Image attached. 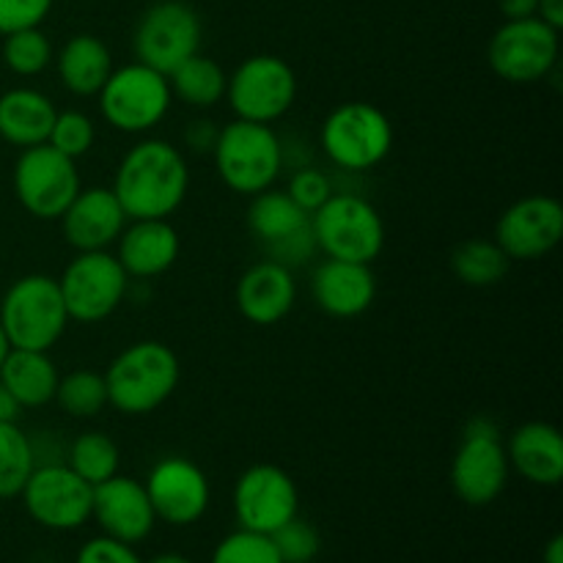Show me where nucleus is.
Returning <instances> with one entry per match:
<instances>
[{
    "instance_id": "obj_38",
    "label": "nucleus",
    "mask_w": 563,
    "mask_h": 563,
    "mask_svg": "<svg viewBox=\"0 0 563 563\" xmlns=\"http://www.w3.org/2000/svg\"><path fill=\"white\" fill-rule=\"evenodd\" d=\"M55 0H0V36L22 31V27H38L53 11Z\"/></svg>"
},
{
    "instance_id": "obj_40",
    "label": "nucleus",
    "mask_w": 563,
    "mask_h": 563,
    "mask_svg": "<svg viewBox=\"0 0 563 563\" xmlns=\"http://www.w3.org/2000/svg\"><path fill=\"white\" fill-rule=\"evenodd\" d=\"M220 126L209 119H192L185 126V146L192 154H212L214 143H218Z\"/></svg>"
},
{
    "instance_id": "obj_39",
    "label": "nucleus",
    "mask_w": 563,
    "mask_h": 563,
    "mask_svg": "<svg viewBox=\"0 0 563 563\" xmlns=\"http://www.w3.org/2000/svg\"><path fill=\"white\" fill-rule=\"evenodd\" d=\"M75 563H143V561L137 559L132 544H124L119 542V539H110L102 533V537L88 539V542L82 544Z\"/></svg>"
},
{
    "instance_id": "obj_19",
    "label": "nucleus",
    "mask_w": 563,
    "mask_h": 563,
    "mask_svg": "<svg viewBox=\"0 0 563 563\" xmlns=\"http://www.w3.org/2000/svg\"><path fill=\"white\" fill-rule=\"evenodd\" d=\"M91 520H97L104 537L124 544L143 542L157 526V515L143 482L121 473L93 487Z\"/></svg>"
},
{
    "instance_id": "obj_35",
    "label": "nucleus",
    "mask_w": 563,
    "mask_h": 563,
    "mask_svg": "<svg viewBox=\"0 0 563 563\" xmlns=\"http://www.w3.org/2000/svg\"><path fill=\"white\" fill-rule=\"evenodd\" d=\"M212 563H284L273 539L240 528L214 548Z\"/></svg>"
},
{
    "instance_id": "obj_30",
    "label": "nucleus",
    "mask_w": 563,
    "mask_h": 563,
    "mask_svg": "<svg viewBox=\"0 0 563 563\" xmlns=\"http://www.w3.org/2000/svg\"><path fill=\"white\" fill-rule=\"evenodd\" d=\"M66 465L91 487L108 482L119 473L121 451L115 440L104 432H82L66 445Z\"/></svg>"
},
{
    "instance_id": "obj_21",
    "label": "nucleus",
    "mask_w": 563,
    "mask_h": 563,
    "mask_svg": "<svg viewBox=\"0 0 563 563\" xmlns=\"http://www.w3.org/2000/svg\"><path fill=\"white\" fill-rule=\"evenodd\" d=\"M234 300L251 324H258V328L278 324L280 319L289 317L297 302L295 273L275 258L256 262L236 280Z\"/></svg>"
},
{
    "instance_id": "obj_28",
    "label": "nucleus",
    "mask_w": 563,
    "mask_h": 563,
    "mask_svg": "<svg viewBox=\"0 0 563 563\" xmlns=\"http://www.w3.org/2000/svg\"><path fill=\"white\" fill-rule=\"evenodd\" d=\"M225 82H229V75L223 71V66L201 53L190 55L185 64H179L168 75V86L174 99H179L187 108L196 110H209L223 102Z\"/></svg>"
},
{
    "instance_id": "obj_36",
    "label": "nucleus",
    "mask_w": 563,
    "mask_h": 563,
    "mask_svg": "<svg viewBox=\"0 0 563 563\" xmlns=\"http://www.w3.org/2000/svg\"><path fill=\"white\" fill-rule=\"evenodd\" d=\"M269 539H273L275 550H278L284 563H311L319 555V550H322L319 531L311 522L300 520V515L284 522L275 533H269Z\"/></svg>"
},
{
    "instance_id": "obj_17",
    "label": "nucleus",
    "mask_w": 563,
    "mask_h": 563,
    "mask_svg": "<svg viewBox=\"0 0 563 563\" xmlns=\"http://www.w3.org/2000/svg\"><path fill=\"white\" fill-rule=\"evenodd\" d=\"M561 236L563 207L559 198L526 196L500 214L493 240L511 262H537L559 247Z\"/></svg>"
},
{
    "instance_id": "obj_33",
    "label": "nucleus",
    "mask_w": 563,
    "mask_h": 563,
    "mask_svg": "<svg viewBox=\"0 0 563 563\" xmlns=\"http://www.w3.org/2000/svg\"><path fill=\"white\" fill-rule=\"evenodd\" d=\"M55 60L53 42L38 27H22V31L3 36V64L16 77H36Z\"/></svg>"
},
{
    "instance_id": "obj_14",
    "label": "nucleus",
    "mask_w": 563,
    "mask_h": 563,
    "mask_svg": "<svg viewBox=\"0 0 563 563\" xmlns=\"http://www.w3.org/2000/svg\"><path fill=\"white\" fill-rule=\"evenodd\" d=\"M20 498L27 517L49 531H75L91 520L93 487L66 462L33 467Z\"/></svg>"
},
{
    "instance_id": "obj_26",
    "label": "nucleus",
    "mask_w": 563,
    "mask_h": 563,
    "mask_svg": "<svg viewBox=\"0 0 563 563\" xmlns=\"http://www.w3.org/2000/svg\"><path fill=\"white\" fill-rule=\"evenodd\" d=\"M58 77L64 88L75 97H97L113 71V55L102 38L91 33H77L66 38L58 49Z\"/></svg>"
},
{
    "instance_id": "obj_8",
    "label": "nucleus",
    "mask_w": 563,
    "mask_h": 563,
    "mask_svg": "<svg viewBox=\"0 0 563 563\" xmlns=\"http://www.w3.org/2000/svg\"><path fill=\"white\" fill-rule=\"evenodd\" d=\"M509 456L489 418H471L451 460V487L467 506H489L509 484Z\"/></svg>"
},
{
    "instance_id": "obj_13",
    "label": "nucleus",
    "mask_w": 563,
    "mask_h": 563,
    "mask_svg": "<svg viewBox=\"0 0 563 563\" xmlns=\"http://www.w3.org/2000/svg\"><path fill=\"white\" fill-rule=\"evenodd\" d=\"M201 16L185 0H157L141 14L132 36L135 60L165 77L201 49Z\"/></svg>"
},
{
    "instance_id": "obj_5",
    "label": "nucleus",
    "mask_w": 563,
    "mask_h": 563,
    "mask_svg": "<svg viewBox=\"0 0 563 563\" xmlns=\"http://www.w3.org/2000/svg\"><path fill=\"white\" fill-rule=\"evenodd\" d=\"M311 234L317 251L339 262L374 264L385 251V220L368 198L355 192H333L311 212Z\"/></svg>"
},
{
    "instance_id": "obj_29",
    "label": "nucleus",
    "mask_w": 563,
    "mask_h": 563,
    "mask_svg": "<svg viewBox=\"0 0 563 563\" xmlns=\"http://www.w3.org/2000/svg\"><path fill=\"white\" fill-rule=\"evenodd\" d=\"M511 267V258L500 251L495 240H465L451 253V273L465 286L487 289L500 284Z\"/></svg>"
},
{
    "instance_id": "obj_16",
    "label": "nucleus",
    "mask_w": 563,
    "mask_h": 563,
    "mask_svg": "<svg viewBox=\"0 0 563 563\" xmlns=\"http://www.w3.org/2000/svg\"><path fill=\"white\" fill-rule=\"evenodd\" d=\"M247 229L269 251L275 262L295 267L317 251L311 234V214L291 201L286 190L256 192L247 207Z\"/></svg>"
},
{
    "instance_id": "obj_41",
    "label": "nucleus",
    "mask_w": 563,
    "mask_h": 563,
    "mask_svg": "<svg viewBox=\"0 0 563 563\" xmlns=\"http://www.w3.org/2000/svg\"><path fill=\"white\" fill-rule=\"evenodd\" d=\"M539 0H498V9L506 20H526V16H537Z\"/></svg>"
},
{
    "instance_id": "obj_22",
    "label": "nucleus",
    "mask_w": 563,
    "mask_h": 563,
    "mask_svg": "<svg viewBox=\"0 0 563 563\" xmlns=\"http://www.w3.org/2000/svg\"><path fill=\"white\" fill-rule=\"evenodd\" d=\"M181 251L179 231L168 218L126 220L115 240V258L130 278L152 280L168 273Z\"/></svg>"
},
{
    "instance_id": "obj_23",
    "label": "nucleus",
    "mask_w": 563,
    "mask_h": 563,
    "mask_svg": "<svg viewBox=\"0 0 563 563\" xmlns=\"http://www.w3.org/2000/svg\"><path fill=\"white\" fill-rule=\"evenodd\" d=\"M311 295L319 311L333 319H355L374 306L377 275L372 264L328 258L313 269Z\"/></svg>"
},
{
    "instance_id": "obj_32",
    "label": "nucleus",
    "mask_w": 563,
    "mask_h": 563,
    "mask_svg": "<svg viewBox=\"0 0 563 563\" xmlns=\"http://www.w3.org/2000/svg\"><path fill=\"white\" fill-rule=\"evenodd\" d=\"M36 467L31 438L16 423H0V500L16 498Z\"/></svg>"
},
{
    "instance_id": "obj_6",
    "label": "nucleus",
    "mask_w": 563,
    "mask_h": 563,
    "mask_svg": "<svg viewBox=\"0 0 563 563\" xmlns=\"http://www.w3.org/2000/svg\"><path fill=\"white\" fill-rule=\"evenodd\" d=\"M324 157L341 170H372L394 148V124L372 102H344L328 113L319 130Z\"/></svg>"
},
{
    "instance_id": "obj_37",
    "label": "nucleus",
    "mask_w": 563,
    "mask_h": 563,
    "mask_svg": "<svg viewBox=\"0 0 563 563\" xmlns=\"http://www.w3.org/2000/svg\"><path fill=\"white\" fill-rule=\"evenodd\" d=\"M286 192H289L291 201H295L297 207H302L308 214H311V212H317V209L322 207V203L328 201L335 190H333V181H330L328 174H322L319 168L306 165V168H297L295 174H291Z\"/></svg>"
},
{
    "instance_id": "obj_27",
    "label": "nucleus",
    "mask_w": 563,
    "mask_h": 563,
    "mask_svg": "<svg viewBox=\"0 0 563 563\" xmlns=\"http://www.w3.org/2000/svg\"><path fill=\"white\" fill-rule=\"evenodd\" d=\"M58 379V368L47 352L11 346L5 361L0 363V383L5 385V390L14 396L22 410L49 405L55 399Z\"/></svg>"
},
{
    "instance_id": "obj_31",
    "label": "nucleus",
    "mask_w": 563,
    "mask_h": 563,
    "mask_svg": "<svg viewBox=\"0 0 563 563\" xmlns=\"http://www.w3.org/2000/svg\"><path fill=\"white\" fill-rule=\"evenodd\" d=\"M53 401H58V407L69 418H80V421L97 418L108 407L104 374L93 372V368H75L58 379Z\"/></svg>"
},
{
    "instance_id": "obj_12",
    "label": "nucleus",
    "mask_w": 563,
    "mask_h": 563,
    "mask_svg": "<svg viewBox=\"0 0 563 563\" xmlns=\"http://www.w3.org/2000/svg\"><path fill=\"white\" fill-rule=\"evenodd\" d=\"M71 322L97 324L119 311L130 289V275L108 251L77 253L58 278Z\"/></svg>"
},
{
    "instance_id": "obj_45",
    "label": "nucleus",
    "mask_w": 563,
    "mask_h": 563,
    "mask_svg": "<svg viewBox=\"0 0 563 563\" xmlns=\"http://www.w3.org/2000/svg\"><path fill=\"white\" fill-rule=\"evenodd\" d=\"M148 563H192V561L181 553H159V555H154Z\"/></svg>"
},
{
    "instance_id": "obj_34",
    "label": "nucleus",
    "mask_w": 563,
    "mask_h": 563,
    "mask_svg": "<svg viewBox=\"0 0 563 563\" xmlns=\"http://www.w3.org/2000/svg\"><path fill=\"white\" fill-rule=\"evenodd\" d=\"M97 141V126L82 110H60L49 126L47 143L71 159L86 157Z\"/></svg>"
},
{
    "instance_id": "obj_10",
    "label": "nucleus",
    "mask_w": 563,
    "mask_h": 563,
    "mask_svg": "<svg viewBox=\"0 0 563 563\" xmlns=\"http://www.w3.org/2000/svg\"><path fill=\"white\" fill-rule=\"evenodd\" d=\"M20 207L36 220H60L71 198L80 192L77 159L66 157L49 143L22 148L11 174Z\"/></svg>"
},
{
    "instance_id": "obj_24",
    "label": "nucleus",
    "mask_w": 563,
    "mask_h": 563,
    "mask_svg": "<svg viewBox=\"0 0 563 563\" xmlns=\"http://www.w3.org/2000/svg\"><path fill=\"white\" fill-rule=\"evenodd\" d=\"M509 467L537 487H559L563 478V438L548 421H528L506 443Z\"/></svg>"
},
{
    "instance_id": "obj_1",
    "label": "nucleus",
    "mask_w": 563,
    "mask_h": 563,
    "mask_svg": "<svg viewBox=\"0 0 563 563\" xmlns=\"http://www.w3.org/2000/svg\"><path fill=\"white\" fill-rule=\"evenodd\" d=\"M110 190L130 220L170 218L190 190L185 152L159 137L135 143L121 157Z\"/></svg>"
},
{
    "instance_id": "obj_20",
    "label": "nucleus",
    "mask_w": 563,
    "mask_h": 563,
    "mask_svg": "<svg viewBox=\"0 0 563 563\" xmlns=\"http://www.w3.org/2000/svg\"><path fill=\"white\" fill-rule=\"evenodd\" d=\"M126 220L130 218L110 187H86V190L80 187V192L60 214V229L77 253L108 251L121 236Z\"/></svg>"
},
{
    "instance_id": "obj_42",
    "label": "nucleus",
    "mask_w": 563,
    "mask_h": 563,
    "mask_svg": "<svg viewBox=\"0 0 563 563\" xmlns=\"http://www.w3.org/2000/svg\"><path fill=\"white\" fill-rule=\"evenodd\" d=\"M537 16L542 22H548L550 27L561 31L563 27V0H539Z\"/></svg>"
},
{
    "instance_id": "obj_2",
    "label": "nucleus",
    "mask_w": 563,
    "mask_h": 563,
    "mask_svg": "<svg viewBox=\"0 0 563 563\" xmlns=\"http://www.w3.org/2000/svg\"><path fill=\"white\" fill-rule=\"evenodd\" d=\"M179 377V357L168 344L152 339L135 341L104 368L108 405L121 416H148L176 394Z\"/></svg>"
},
{
    "instance_id": "obj_18",
    "label": "nucleus",
    "mask_w": 563,
    "mask_h": 563,
    "mask_svg": "<svg viewBox=\"0 0 563 563\" xmlns=\"http://www.w3.org/2000/svg\"><path fill=\"white\" fill-rule=\"evenodd\" d=\"M146 487L157 520L185 528L201 520L209 509V478L201 467L187 456H165L152 467Z\"/></svg>"
},
{
    "instance_id": "obj_25",
    "label": "nucleus",
    "mask_w": 563,
    "mask_h": 563,
    "mask_svg": "<svg viewBox=\"0 0 563 563\" xmlns=\"http://www.w3.org/2000/svg\"><path fill=\"white\" fill-rule=\"evenodd\" d=\"M58 108L47 93L36 88H9L0 97V137L14 148H31L47 143Z\"/></svg>"
},
{
    "instance_id": "obj_44",
    "label": "nucleus",
    "mask_w": 563,
    "mask_h": 563,
    "mask_svg": "<svg viewBox=\"0 0 563 563\" xmlns=\"http://www.w3.org/2000/svg\"><path fill=\"white\" fill-rule=\"evenodd\" d=\"M542 563H563V537L561 533H555V537L548 542V548H544V553H542Z\"/></svg>"
},
{
    "instance_id": "obj_3",
    "label": "nucleus",
    "mask_w": 563,
    "mask_h": 563,
    "mask_svg": "<svg viewBox=\"0 0 563 563\" xmlns=\"http://www.w3.org/2000/svg\"><path fill=\"white\" fill-rule=\"evenodd\" d=\"M58 278L44 273L22 275L0 300V328L14 350L49 352L69 328Z\"/></svg>"
},
{
    "instance_id": "obj_9",
    "label": "nucleus",
    "mask_w": 563,
    "mask_h": 563,
    "mask_svg": "<svg viewBox=\"0 0 563 563\" xmlns=\"http://www.w3.org/2000/svg\"><path fill=\"white\" fill-rule=\"evenodd\" d=\"M225 102L236 119L273 126L297 102L295 69L278 55H251L229 75Z\"/></svg>"
},
{
    "instance_id": "obj_15",
    "label": "nucleus",
    "mask_w": 563,
    "mask_h": 563,
    "mask_svg": "<svg viewBox=\"0 0 563 563\" xmlns=\"http://www.w3.org/2000/svg\"><path fill=\"white\" fill-rule=\"evenodd\" d=\"M234 515L240 528L253 533L278 531L284 522L300 515V493L297 484L284 467L278 465H253L236 478L234 493H231Z\"/></svg>"
},
{
    "instance_id": "obj_7",
    "label": "nucleus",
    "mask_w": 563,
    "mask_h": 563,
    "mask_svg": "<svg viewBox=\"0 0 563 563\" xmlns=\"http://www.w3.org/2000/svg\"><path fill=\"white\" fill-rule=\"evenodd\" d=\"M97 99L108 126L124 132V135H143V132L159 126L174 104L168 77L141 60H132V64L110 71Z\"/></svg>"
},
{
    "instance_id": "obj_4",
    "label": "nucleus",
    "mask_w": 563,
    "mask_h": 563,
    "mask_svg": "<svg viewBox=\"0 0 563 563\" xmlns=\"http://www.w3.org/2000/svg\"><path fill=\"white\" fill-rule=\"evenodd\" d=\"M212 157L220 181L231 192L253 198L278 181L284 170V143L269 124L234 119L220 126Z\"/></svg>"
},
{
    "instance_id": "obj_11",
    "label": "nucleus",
    "mask_w": 563,
    "mask_h": 563,
    "mask_svg": "<svg viewBox=\"0 0 563 563\" xmlns=\"http://www.w3.org/2000/svg\"><path fill=\"white\" fill-rule=\"evenodd\" d=\"M561 31L550 27L539 16L506 20L493 33L487 47L489 69L511 86H533L550 77L559 66Z\"/></svg>"
},
{
    "instance_id": "obj_43",
    "label": "nucleus",
    "mask_w": 563,
    "mask_h": 563,
    "mask_svg": "<svg viewBox=\"0 0 563 563\" xmlns=\"http://www.w3.org/2000/svg\"><path fill=\"white\" fill-rule=\"evenodd\" d=\"M22 407L16 405L14 396L5 390V385L0 383V423H16V418H20Z\"/></svg>"
},
{
    "instance_id": "obj_46",
    "label": "nucleus",
    "mask_w": 563,
    "mask_h": 563,
    "mask_svg": "<svg viewBox=\"0 0 563 563\" xmlns=\"http://www.w3.org/2000/svg\"><path fill=\"white\" fill-rule=\"evenodd\" d=\"M9 350H11V344H9V339H5L3 328H0V363L5 361V355H9Z\"/></svg>"
}]
</instances>
